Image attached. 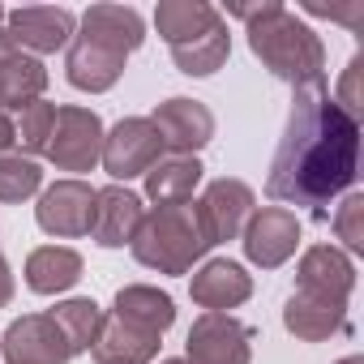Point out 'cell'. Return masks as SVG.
<instances>
[{
    "instance_id": "cell-18",
    "label": "cell",
    "mask_w": 364,
    "mask_h": 364,
    "mask_svg": "<svg viewBox=\"0 0 364 364\" xmlns=\"http://www.w3.org/2000/svg\"><path fill=\"white\" fill-rule=\"evenodd\" d=\"M343 317H347V304H334V300H321V296H304V291H291L287 313H283L287 330L309 338V343L343 330Z\"/></svg>"
},
{
    "instance_id": "cell-19",
    "label": "cell",
    "mask_w": 364,
    "mask_h": 364,
    "mask_svg": "<svg viewBox=\"0 0 364 364\" xmlns=\"http://www.w3.org/2000/svg\"><path fill=\"white\" fill-rule=\"evenodd\" d=\"M249 291H253V287H249V274H245L236 262H210V266L193 279V300L206 304L210 313L249 300Z\"/></svg>"
},
{
    "instance_id": "cell-23",
    "label": "cell",
    "mask_w": 364,
    "mask_h": 364,
    "mask_svg": "<svg viewBox=\"0 0 364 364\" xmlns=\"http://www.w3.org/2000/svg\"><path fill=\"white\" fill-rule=\"evenodd\" d=\"M171 56H176L180 73H189V77H210V73L228 60V26H223V22L210 26L206 35H198V39H189V43L171 48Z\"/></svg>"
},
{
    "instance_id": "cell-29",
    "label": "cell",
    "mask_w": 364,
    "mask_h": 364,
    "mask_svg": "<svg viewBox=\"0 0 364 364\" xmlns=\"http://www.w3.org/2000/svg\"><path fill=\"white\" fill-rule=\"evenodd\" d=\"M360 69H364V56L355 52L351 56V65H347V77H343V90H338V107L347 112V116H360Z\"/></svg>"
},
{
    "instance_id": "cell-30",
    "label": "cell",
    "mask_w": 364,
    "mask_h": 364,
    "mask_svg": "<svg viewBox=\"0 0 364 364\" xmlns=\"http://www.w3.org/2000/svg\"><path fill=\"white\" fill-rule=\"evenodd\" d=\"M309 14L330 18V22H347L351 31H364V0H351V5H309Z\"/></svg>"
},
{
    "instance_id": "cell-8",
    "label": "cell",
    "mask_w": 364,
    "mask_h": 364,
    "mask_svg": "<svg viewBox=\"0 0 364 364\" xmlns=\"http://www.w3.org/2000/svg\"><path fill=\"white\" fill-rule=\"evenodd\" d=\"M5 355L9 364H65L73 351H69V338L60 334V326L48 317H22L9 326L5 334Z\"/></svg>"
},
{
    "instance_id": "cell-31",
    "label": "cell",
    "mask_w": 364,
    "mask_h": 364,
    "mask_svg": "<svg viewBox=\"0 0 364 364\" xmlns=\"http://www.w3.org/2000/svg\"><path fill=\"white\" fill-rule=\"evenodd\" d=\"M5 146H14V124L5 120V112H0V150Z\"/></svg>"
},
{
    "instance_id": "cell-17",
    "label": "cell",
    "mask_w": 364,
    "mask_h": 364,
    "mask_svg": "<svg viewBox=\"0 0 364 364\" xmlns=\"http://www.w3.org/2000/svg\"><path fill=\"white\" fill-rule=\"evenodd\" d=\"M43 82H48L43 65L22 56V48L9 35H0V103L5 107H26L43 90Z\"/></svg>"
},
{
    "instance_id": "cell-32",
    "label": "cell",
    "mask_w": 364,
    "mask_h": 364,
    "mask_svg": "<svg viewBox=\"0 0 364 364\" xmlns=\"http://www.w3.org/2000/svg\"><path fill=\"white\" fill-rule=\"evenodd\" d=\"M9 291H14V287H9V270H5V262H0V304L9 300Z\"/></svg>"
},
{
    "instance_id": "cell-14",
    "label": "cell",
    "mask_w": 364,
    "mask_h": 364,
    "mask_svg": "<svg viewBox=\"0 0 364 364\" xmlns=\"http://www.w3.org/2000/svg\"><path fill=\"white\" fill-rule=\"evenodd\" d=\"M137 223H141V198L137 193H129V189L95 193V223H90V232H95V240L103 249H116V245L133 240Z\"/></svg>"
},
{
    "instance_id": "cell-3",
    "label": "cell",
    "mask_w": 364,
    "mask_h": 364,
    "mask_svg": "<svg viewBox=\"0 0 364 364\" xmlns=\"http://www.w3.org/2000/svg\"><path fill=\"white\" fill-rule=\"evenodd\" d=\"M141 43V18L133 9H116V5H95L86 14V31L69 52V82L82 90H107L120 69L124 56Z\"/></svg>"
},
{
    "instance_id": "cell-1",
    "label": "cell",
    "mask_w": 364,
    "mask_h": 364,
    "mask_svg": "<svg viewBox=\"0 0 364 364\" xmlns=\"http://www.w3.org/2000/svg\"><path fill=\"white\" fill-rule=\"evenodd\" d=\"M355 167H360V120L334 103L326 77L296 86L287 133L270 163L266 198L287 206H309L317 219H326V206L355 185Z\"/></svg>"
},
{
    "instance_id": "cell-4",
    "label": "cell",
    "mask_w": 364,
    "mask_h": 364,
    "mask_svg": "<svg viewBox=\"0 0 364 364\" xmlns=\"http://www.w3.org/2000/svg\"><path fill=\"white\" fill-rule=\"evenodd\" d=\"M210 249L202 223H198V210L193 206H159L150 219L137 223L133 232V253L141 266H154V270H167V274H180L193 257H202Z\"/></svg>"
},
{
    "instance_id": "cell-15",
    "label": "cell",
    "mask_w": 364,
    "mask_h": 364,
    "mask_svg": "<svg viewBox=\"0 0 364 364\" xmlns=\"http://www.w3.org/2000/svg\"><path fill=\"white\" fill-rule=\"evenodd\" d=\"M159 351V334L141 330L124 317H112L95 334V360L99 364H146Z\"/></svg>"
},
{
    "instance_id": "cell-24",
    "label": "cell",
    "mask_w": 364,
    "mask_h": 364,
    "mask_svg": "<svg viewBox=\"0 0 364 364\" xmlns=\"http://www.w3.org/2000/svg\"><path fill=\"white\" fill-rule=\"evenodd\" d=\"M154 22H159L163 39H167L171 48H180V43H189V39L206 35L210 26H219L223 18H219L210 5H159Z\"/></svg>"
},
{
    "instance_id": "cell-9",
    "label": "cell",
    "mask_w": 364,
    "mask_h": 364,
    "mask_svg": "<svg viewBox=\"0 0 364 364\" xmlns=\"http://www.w3.org/2000/svg\"><path fill=\"white\" fill-rule=\"evenodd\" d=\"M249 210H253L249 185H240V180H215L206 189V198H202V206H198V223H202L206 240L219 245V240H232L240 232Z\"/></svg>"
},
{
    "instance_id": "cell-22",
    "label": "cell",
    "mask_w": 364,
    "mask_h": 364,
    "mask_svg": "<svg viewBox=\"0 0 364 364\" xmlns=\"http://www.w3.org/2000/svg\"><path fill=\"white\" fill-rule=\"evenodd\" d=\"M116 317H124V321H133V326H141V330L163 334V330L171 326L176 309H171V300H167L163 291H154V287H129V291L116 296Z\"/></svg>"
},
{
    "instance_id": "cell-33",
    "label": "cell",
    "mask_w": 364,
    "mask_h": 364,
    "mask_svg": "<svg viewBox=\"0 0 364 364\" xmlns=\"http://www.w3.org/2000/svg\"><path fill=\"white\" fill-rule=\"evenodd\" d=\"M338 364H360V355H347V360H338Z\"/></svg>"
},
{
    "instance_id": "cell-7",
    "label": "cell",
    "mask_w": 364,
    "mask_h": 364,
    "mask_svg": "<svg viewBox=\"0 0 364 364\" xmlns=\"http://www.w3.org/2000/svg\"><path fill=\"white\" fill-rule=\"evenodd\" d=\"M189 364H249V330L228 313H206L189 330Z\"/></svg>"
},
{
    "instance_id": "cell-35",
    "label": "cell",
    "mask_w": 364,
    "mask_h": 364,
    "mask_svg": "<svg viewBox=\"0 0 364 364\" xmlns=\"http://www.w3.org/2000/svg\"><path fill=\"white\" fill-rule=\"evenodd\" d=\"M0 18H5V14H0Z\"/></svg>"
},
{
    "instance_id": "cell-11",
    "label": "cell",
    "mask_w": 364,
    "mask_h": 364,
    "mask_svg": "<svg viewBox=\"0 0 364 364\" xmlns=\"http://www.w3.org/2000/svg\"><path fill=\"white\" fill-rule=\"evenodd\" d=\"M296 240H300V223L291 210H262L249 232H245V249L257 266H283L291 253H296Z\"/></svg>"
},
{
    "instance_id": "cell-10",
    "label": "cell",
    "mask_w": 364,
    "mask_h": 364,
    "mask_svg": "<svg viewBox=\"0 0 364 364\" xmlns=\"http://www.w3.org/2000/svg\"><path fill=\"white\" fill-rule=\"evenodd\" d=\"M95 223V189L77 185V180H60L39 202V228L56 236H82Z\"/></svg>"
},
{
    "instance_id": "cell-21",
    "label": "cell",
    "mask_w": 364,
    "mask_h": 364,
    "mask_svg": "<svg viewBox=\"0 0 364 364\" xmlns=\"http://www.w3.org/2000/svg\"><path fill=\"white\" fill-rule=\"evenodd\" d=\"M198 180H202V163L198 159H167V163H154L146 171V189H150V198L159 206H180L193 193Z\"/></svg>"
},
{
    "instance_id": "cell-20",
    "label": "cell",
    "mask_w": 364,
    "mask_h": 364,
    "mask_svg": "<svg viewBox=\"0 0 364 364\" xmlns=\"http://www.w3.org/2000/svg\"><path fill=\"white\" fill-rule=\"evenodd\" d=\"M77 279H82V257L73 249H39V253H31V266H26L31 291L52 296V291L73 287Z\"/></svg>"
},
{
    "instance_id": "cell-12",
    "label": "cell",
    "mask_w": 364,
    "mask_h": 364,
    "mask_svg": "<svg viewBox=\"0 0 364 364\" xmlns=\"http://www.w3.org/2000/svg\"><path fill=\"white\" fill-rule=\"evenodd\" d=\"M351 283H355L351 262H347L338 249L321 245V249H309V253H304V262H300V287H296V291L321 296V300H334V304H347Z\"/></svg>"
},
{
    "instance_id": "cell-27",
    "label": "cell",
    "mask_w": 364,
    "mask_h": 364,
    "mask_svg": "<svg viewBox=\"0 0 364 364\" xmlns=\"http://www.w3.org/2000/svg\"><path fill=\"white\" fill-rule=\"evenodd\" d=\"M35 189H39V167L31 159H0V198L22 202Z\"/></svg>"
},
{
    "instance_id": "cell-25",
    "label": "cell",
    "mask_w": 364,
    "mask_h": 364,
    "mask_svg": "<svg viewBox=\"0 0 364 364\" xmlns=\"http://www.w3.org/2000/svg\"><path fill=\"white\" fill-rule=\"evenodd\" d=\"M52 321H56L60 334L69 338V351H73V355L86 351V347H95V334H99V326H103L95 300H69V304L52 309Z\"/></svg>"
},
{
    "instance_id": "cell-26",
    "label": "cell",
    "mask_w": 364,
    "mask_h": 364,
    "mask_svg": "<svg viewBox=\"0 0 364 364\" xmlns=\"http://www.w3.org/2000/svg\"><path fill=\"white\" fill-rule=\"evenodd\" d=\"M52 124H56V107L35 99L22 107V124L14 129V141L26 146V150H48V137H52Z\"/></svg>"
},
{
    "instance_id": "cell-13",
    "label": "cell",
    "mask_w": 364,
    "mask_h": 364,
    "mask_svg": "<svg viewBox=\"0 0 364 364\" xmlns=\"http://www.w3.org/2000/svg\"><path fill=\"white\" fill-rule=\"evenodd\" d=\"M150 124L159 129V137H163L171 150H198V146H206L210 133H215L210 112H206L202 103H193V99H167V103L154 112Z\"/></svg>"
},
{
    "instance_id": "cell-34",
    "label": "cell",
    "mask_w": 364,
    "mask_h": 364,
    "mask_svg": "<svg viewBox=\"0 0 364 364\" xmlns=\"http://www.w3.org/2000/svg\"><path fill=\"white\" fill-rule=\"evenodd\" d=\"M163 364H189V360H163Z\"/></svg>"
},
{
    "instance_id": "cell-2",
    "label": "cell",
    "mask_w": 364,
    "mask_h": 364,
    "mask_svg": "<svg viewBox=\"0 0 364 364\" xmlns=\"http://www.w3.org/2000/svg\"><path fill=\"white\" fill-rule=\"evenodd\" d=\"M232 14L249 22V43L274 77H283L291 86H309L321 77V69H326L321 39L304 22H296L283 5H262V9L232 5Z\"/></svg>"
},
{
    "instance_id": "cell-5",
    "label": "cell",
    "mask_w": 364,
    "mask_h": 364,
    "mask_svg": "<svg viewBox=\"0 0 364 364\" xmlns=\"http://www.w3.org/2000/svg\"><path fill=\"white\" fill-rule=\"evenodd\" d=\"M99 137H103V124H99L95 112L60 107L56 112V124H52V137H48V154L65 171H86L99 159V146H103Z\"/></svg>"
},
{
    "instance_id": "cell-16",
    "label": "cell",
    "mask_w": 364,
    "mask_h": 364,
    "mask_svg": "<svg viewBox=\"0 0 364 364\" xmlns=\"http://www.w3.org/2000/svg\"><path fill=\"white\" fill-rule=\"evenodd\" d=\"M73 35V14L69 9H18L9 14V39L18 48L35 52H56Z\"/></svg>"
},
{
    "instance_id": "cell-28",
    "label": "cell",
    "mask_w": 364,
    "mask_h": 364,
    "mask_svg": "<svg viewBox=\"0 0 364 364\" xmlns=\"http://www.w3.org/2000/svg\"><path fill=\"white\" fill-rule=\"evenodd\" d=\"M334 228H338V236H343V245H347L351 253H364V198H360V193H351V198L338 206Z\"/></svg>"
},
{
    "instance_id": "cell-6",
    "label": "cell",
    "mask_w": 364,
    "mask_h": 364,
    "mask_svg": "<svg viewBox=\"0 0 364 364\" xmlns=\"http://www.w3.org/2000/svg\"><path fill=\"white\" fill-rule=\"evenodd\" d=\"M159 150H163V137L150 120H120L103 146V163L116 180H129L150 171L159 163Z\"/></svg>"
}]
</instances>
